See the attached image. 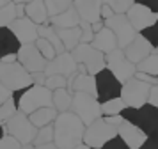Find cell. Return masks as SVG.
<instances>
[{"label": "cell", "instance_id": "obj_1", "mask_svg": "<svg viewBox=\"0 0 158 149\" xmlns=\"http://www.w3.org/2000/svg\"><path fill=\"white\" fill-rule=\"evenodd\" d=\"M53 124V144L59 149H73L75 146L82 144L84 137V122L73 112H60L57 114Z\"/></svg>", "mask_w": 158, "mask_h": 149}, {"label": "cell", "instance_id": "obj_2", "mask_svg": "<svg viewBox=\"0 0 158 149\" xmlns=\"http://www.w3.org/2000/svg\"><path fill=\"white\" fill-rule=\"evenodd\" d=\"M13 98L16 101L18 110L29 115L30 112H34L37 108L43 106H52V91L46 89L44 85H36L32 84L29 87H25L22 91L13 92Z\"/></svg>", "mask_w": 158, "mask_h": 149}, {"label": "cell", "instance_id": "obj_3", "mask_svg": "<svg viewBox=\"0 0 158 149\" xmlns=\"http://www.w3.org/2000/svg\"><path fill=\"white\" fill-rule=\"evenodd\" d=\"M121 117L137 128H140L148 137H158V108L151 105H142L140 108L126 106L121 112Z\"/></svg>", "mask_w": 158, "mask_h": 149}, {"label": "cell", "instance_id": "obj_4", "mask_svg": "<svg viewBox=\"0 0 158 149\" xmlns=\"http://www.w3.org/2000/svg\"><path fill=\"white\" fill-rule=\"evenodd\" d=\"M0 84L11 92H18L32 85V75L18 60L0 62Z\"/></svg>", "mask_w": 158, "mask_h": 149}, {"label": "cell", "instance_id": "obj_5", "mask_svg": "<svg viewBox=\"0 0 158 149\" xmlns=\"http://www.w3.org/2000/svg\"><path fill=\"white\" fill-rule=\"evenodd\" d=\"M69 112H73L78 117L84 126H89L91 122L101 117V105L93 94H85V92H73L71 99V108Z\"/></svg>", "mask_w": 158, "mask_h": 149}, {"label": "cell", "instance_id": "obj_6", "mask_svg": "<svg viewBox=\"0 0 158 149\" xmlns=\"http://www.w3.org/2000/svg\"><path fill=\"white\" fill-rule=\"evenodd\" d=\"M69 53H71L73 60L77 64H82L89 75H96L98 71H101L103 68H107V64H105V53L98 52L91 44L80 43Z\"/></svg>", "mask_w": 158, "mask_h": 149}, {"label": "cell", "instance_id": "obj_7", "mask_svg": "<svg viewBox=\"0 0 158 149\" xmlns=\"http://www.w3.org/2000/svg\"><path fill=\"white\" fill-rule=\"evenodd\" d=\"M4 126H6V133L11 135V137H15L22 146L32 144L34 137H36V131H37V128L29 121V115L20 112V110H16L15 115L9 117L4 122Z\"/></svg>", "mask_w": 158, "mask_h": 149}, {"label": "cell", "instance_id": "obj_8", "mask_svg": "<svg viewBox=\"0 0 158 149\" xmlns=\"http://www.w3.org/2000/svg\"><path fill=\"white\" fill-rule=\"evenodd\" d=\"M115 135H117L115 126L108 124L103 117H100L94 122H91L89 126H85L84 137H82V144L89 146L91 149H101V146L105 142H108L112 137H115Z\"/></svg>", "mask_w": 158, "mask_h": 149}, {"label": "cell", "instance_id": "obj_9", "mask_svg": "<svg viewBox=\"0 0 158 149\" xmlns=\"http://www.w3.org/2000/svg\"><path fill=\"white\" fill-rule=\"evenodd\" d=\"M94 84H96V94L94 96L100 103L121 96L123 84L112 75V71L108 68H103L101 71H98L94 75Z\"/></svg>", "mask_w": 158, "mask_h": 149}, {"label": "cell", "instance_id": "obj_10", "mask_svg": "<svg viewBox=\"0 0 158 149\" xmlns=\"http://www.w3.org/2000/svg\"><path fill=\"white\" fill-rule=\"evenodd\" d=\"M149 84H144L140 80H137L135 77L130 78L128 82L123 84L121 89V99L124 101V105L130 108H140L142 105L148 103V96H149Z\"/></svg>", "mask_w": 158, "mask_h": 149}, {"label": "cell", "instance_id": "obj_11", "mask_svg": "<svg viewBox=\"0 0 158 149\" xmlns=\"http://www.w3.org/2000/svg\"><path fill=\"white\" fill-rule=\"evenodd\" d=\"M105 64H107V68L112 71V75H114L121 84L124 82H128L130 78H133L135 75V64L130 62L128 59L124 57L121 48H115L112 52H108L107 55H105Z\"/></svg>", "mask_w": 158, "mask_h": 149}, {"label": "cell", "instance_id": "obj_12", "mask_svg": "<svg viewBox=\"0 0 158 149\" xmlns=\"http://www.w3.org/2000/svg\"><path fill=\"white\" fill-rule=\"evenodd\" d=\"M103 25L114 32L115 39H117V48H121V50L126 44H130L133 41V37L139 34L135 28L131 27V23L128 21V18L124 14H114L112 18L103 20Z\"/></svg>", "mask_w": 158, "mask_h": 149}, {"label": "cell", "instance_id": "obj_13", "mask_svg": "<svg viewBox=\"0 0 158 149\" xmlns=\"http://www.w3.org/2000/svg\"><path fill=\"white\" fill-rule=\"evenodd\" d=\"M16 60L29 73H39V71H44V68H46V60L37 52L34 43L32 44H22L18 53H16Z\"/></svg>", "mask_w": 158, "mask_h": 149}, {"label": "cell", "instance_id": "obj_14", "mask_svg": "<svg viewBox=\"0 0 158 149\" xmlns=\"http://www.w3.org/2000/svg\"><path fill=\"white\" fill-rule=\"evenodd\" d=\"M124 16L128 18V21L131 23V27L135 28L137 32H140V30H144V28L151 27L158 18L156 13L149 11L148 7L140 6V4H131L130 9L124 13Z\"/></svg>", "mask_w": 158, "mask_h": 149}, {"label": "cell", "instance_id": "obj_15", "mask_svg": "<svg viewBox=\"0 0 158 149\" xmlns=\"http://www.w3.org/2000/svg\"><path fill=\"white\" fill-rule=\"evenodd\" d=\"M9 30L15 34V37L20 41V44H32V43H36V39L39 37V35H37V25L32 20H29L27 16L16 18V20L9 25Z\"/></svg>", "mask_w": 158, "mask_h": 149}, {"label": "cell", "instance_id": "obj_16", "mask_svg": "<svg viewBox=\"0 0 158 149\" xmlns=\"http://www.w3.org/2000/svg\"><path fill=\"white\" fill-rule=\"evenodd\" d=\"M43 73L44 75H62L68 78L77 73V62L73 60L69 52H64V53L55 55L52 60H48Z\"/></svg>", "mask_w": 158, "mask_h": 149}, {"label": "cell", "instance_id": "obj_17", "mask_svg": "<svg viewBox=\"0 0 158 149\" xmlns=\"http://www.w3.org/2000/svg\"><path fill=\"white\" fill-rule=\"evenodd\" d=\"M123 53H124V57L128 59L130 62L139 64L140 60H144L148 55L155 53V48L151 46V43L148 41L142 34H137L135 37H133V41L123 48Z\"/></svg>", "mask_w": 158, "mask_h": 149}, {"label": "cell", "instance_id": "obj_18", "mask_svg": "<svg viewBox=\"0 0 158 149\" xmlns=\"http://www.w3.org/2000/svg\"><path fill=\"white\" fill-rule=\"evenodd\" d=\"M115 130H117V137H119L130 149H139L142 146V142L148 139V135L144 133L140 128H137L135 124H131L128 121H123Z\"/></svg>", "mask_w": 158, "mask_h": 149}, {"label": "cell", "instance_id": "obj_19", "mask_svg": "<svg viewBox=\"0 0 158 149\" xmlns=\"http://www.w3.org/2000/svg\"><path fill=\"white\" fill-rule=\"evenodd\" d=\"M103 0H73V7L77 9L80 20L87 23H96L100 21V9Z\"/></svg>", "mask_w": 158, "mask_h": 149}, {"label": "cell", "instance_id": "obj_20", "mask_svg": "<svg viewBox=\"0 0 158 149\" xmlns=\"http://www.w3.org/2000/svg\"><path fill=\"white\" fill-rule=\"evenodd\" d=\"M68 91L71 92H85V94H96V84H94V75L89 73H75L71 77H68Z\"/></svg>", "mask_w": 158, "mask_h": 149}, {"label": "cell", "instance_id": "obj_21", "mask_svg": "<svg viewBox=\"0 0 158 149\" xmlns=\"http://www.w3.org/2000/svg\"><path fill=\"white\" fill-rule=\"evenodd\" d=\"M89 44H91L93 48H96L98 52H101V53H105V55H107L108 52H112V50L117 48V39H115L114 32L103 25L101 30L94 32L93 41L89 43Z\"/></svg>", "mask_w": 158, "mask_h": 149}, {"label": "cell", "instance_id": "obj_22", "mask_svg": "<svg viewBox=\"0 0 158 149\" xmlns=\"http://www.w3.org/2000/svg\"><path fill=\"white\" fill-rule=\"evenodd\" d=\"M48 21H50V25L53 28H71V27H78L80 16L77 13V9L71 6V7H68L66 11H62V13L55 14V16H50Z\"/></svg>", "mask_w": 158, "mask_h": 149}, {"label": "cell", "instance_id": "obj_23", "mask_svg": "<svg viewBox=\"0 0 158 149\" xmlns=\"http://www.w3.org/2000/svg\"><path fill=\"white\" fill-rule=\"evenodd\" d=\"M23 13H25V16L29 20L34 21L36 25L48 23V13H46L44 0H30L27 4H23Z\"/></svg>", "mask_w": 158, "mask_h": 149}, {"label": "cell", "instance_id": "obj_24", "mask_svg": "<svg viewBox=\"0 0 158 149\" xmlns=\"http://www.w3.org/2000/svg\"><path fill=\"white\" fill-rule=\"evenodd\" d=\"M20 41L15 37V34L9 30V27H0V60L6 55L18 53L20 50Z\"/></svg>", "mask_w": 158, "mask_h": 149}, {"label": "cell", "instance_id": "obj_25", "mask_svg": "<svg viewBox=\"0 0 158 149\" xmlns=\"http://www.w3.org/2000/svg\"><path fill=\"white\" fill-rule=\"evenodd\" d=\"M55 117H57V110L53 106H43V108H37V110L29 114V121L36 128H43L46 124H52L55 121Z\"/></svg>", "mask_w": 158, "mask_h": 149}, {"label": "cell", "instance_id": "obj_26", "mask_svg": "<svg viewBox=\"0 0 158 149\" xmlns=\"http://www.w3.org/2000/svg\"><path fill=\"white\" fill-rule=\"evenodd\" d=\"M37 35L39 37H43V39H46V41L50 43L52 46H53V50H55V53H64V44H62V41H60V37H59L57 30L52 27L50 23H43V25H37Z\"/></svg>", "mask_w": 158, "mask_h": 149}, {"label": "cell", "instance_id": "obj_27", "mask_svg": "<svg viewBox=\"0 0 158 149\" xmlns=\"http://www.w3.org/2000/svg\"><path fill=\"white\" fill-rule=\"evenodd\" d=\"M25 16L23 13V4H13L9 2L4 7H0V27H9L16 18Z\"/></svg>", "mask_w": 158, "mask_h": 149}, {"label": "cell", "instance_id": "obj_28", "mask_svg": "<svg viewBox=\"0 0 158 149\" xmlns=\"http://www.w3.org/2000/svg\"><path fill=\"white\" fill-rule=\"evenodd\" d=\"M71 99H73V94L68 89H55V91H52V106L57 110V114L68 112L71 108Z\"/></svg>", "mask_w": 158, "mask_h": 149}, {"label": "cell", "instance_id": "obj_29", "mask_svg": "<svg viewBox=\"0 0 158 149\" xmlns=\"http://www.w3.org/2000/svg\"><path fill=\"white\" fill-rule=\"evenodd\" d=\"M57 30L60 41L64 44L66 52H71L77 44H80V27H71V28H55Z\"/></svg>", "mask_w": 158, "mask_h": 149}, {"label": "cell", "instance_id": "obj_30", "mask_svg": "<svg viewBox=\"0 0 158 149\" xmlns=\"http://www.w3.org/2000/svg\"><path fill=\"white\" fill-rule=\"evenodd\" d=\"M135 68H137V71H140V73H146V75H151V77L158 78V53L148 55L144 60L135 64Z\"/></svg>", "mask_w": 158, "mask_h": 149}, {"label": "cell", "instance_id": "obj_31", "mask_svg": "<svg viewBox=\"0 0 158 149\" xmlns=\"http://www.w3.org/2000/svg\"><path fill=\"white\" fill-rule=\"evenodd\" d=\"M101 105V115H117V114H121L126 105H124V101L119 98H112V99H107V101H103L100 103Z\"/></svg>", "mask_w": 158, "mask_h": 149}, {"label": "cell", "instance_id": "obj_32", "mask_svg": "<svg viewBox=\"0 0 158 149\" xmlns=\"http://www.w3.org/2000/svg\"><path fill=\"white\" fill-rule=\"evenodd\" d=\"M48 142H53V124H46L43 128H37L36 137L32 140V146H43V144H48Z\"/></svg>", "mask_w": 158, "mask_h": 149}, {"label": "cell", "instance_id": "obj_33", "mask_svg": "<svg viewBox=\"0 0 158 149\" xmlns=\"http://www.w3.org/2000/svg\"><path fill=\"white\" fill-rule=\"evenodd\" d=\"M44 6H46V13L50 18V16H55V14L66 11L68 7H71L73 0H44Z\"/></svg>", "mask_w": 158, "mask_h": 149}, {"label": "cell", "instance_id": "obj_34", "mask_svg": "<svg viewBox=\"0 0 158 149\" xmlns=\"http://www.w3.org/2000/svg\"><path fill=\"white\" fill-rule=\"evenodd\" d=\"M34 44H36L37 52L43 55V59L46 60V62H48V60H52L53 57L57 55V53H55V50H53V46H52L50 43L46 41V39H43V37H37Z\"/></svg>", "mask_w": 158, "mask_h": 149}, {"label": "cell", "instance_id": "obj_35", "mask_svg": "<svg viewBox=\"0 0 158 149\" xmlns=\"http://www.w3.org/2000/svg\"><path fill=\"white\" fill-rule=\"evenodd\" d=\"M44 87L55 91V89H66L68 87V78L62 75H46L44 78Z\"/></svg>", "mask_w": 158, "mask_h": 149}, {"label": "cell", "instance_id": "obj_36", "mask_svg": "<svg viewBox=\"0 0 158 149\" xmlns=\"http://www.w3.org/2000/svg\"><path fill=\"white\" fill-rule=\"evenodd\" d=\"M16 110H18L16 101H15V98L11 96V98H9L6 103H2V105H0V122L4 124V122H6L9 117H13V115H15Z\"/></svg>", "mask_w": 158, "mask_h": 149}, {"label": "cell", "instance_id": "obj_37", "mask_svg": "<svg viewBox=\"0 0 158 149\" xmlns=\"http://www.w3.org/2000/svg\"><path fill=\"white\" fill-rule=\"evenodd\" d=\"M139 34H142L144 37H146V39L151 43V46L155 48V53H158V18H156V21H155L151 27L140 30Z\"/></svg>", "mask_w": 158, "mask_h": 149}, {"label": "cell", "instance_id": "obj_38", "mask_svg": "<svg viewBox=\"0 0 158 149\" xmlns=\"http://www.w3.org/2000/svg\"><path fill=\"white\" fill-rule=\"evenodd\" d=\"M103 4H107L115 14H124L130 9V6L135 2L133 0H103Z\"/></svg>", "mask_w": 158, "mask_h": 149}, {"label": "cell", "instance_id": "obj_39", "mask_svg": "<svg viewBox=\"0 0 158 149\" xmlns=\"http://www.w3.org/2000/svg\"><path fill=\"white\" fill-rule=\"evenodd\" d=\"M78 27H80V43H85V44H89V43L93 41V37H94V32H93L91 23L80 20Z\"/></svg>", "mask_w": 158, "mask_h": 149}, {"label": "cell", "instance_id": "obj_40", "mask_svg": "<svg viewBox=\"0 0 158 149\" xmlns=\"http://www.w3.org/2000/svg\"><path fill=\"white\" fill-rule=\"evenodd\" d=\"M0 149H22V144L16 140L15 137L6 133L0 139Z\"/></svg>", "mask_w": 158, "mask_h": 149}, {"label": "cell", "instance_id": "obj_41", "mask_svg": "<svg viewBox=\"0 0 158 149\" xmlns=\"http://www.w3.org/2000/svg\"><path fill=\"white\" fill-rule=\"evenodd\" d=\"M101 149H130V147L115 135V137H112L108 142H105V144L101 146Z\"/></svg>", "mask_w": 158, "mask_h": 149}, {"label": "cell", "instance_id": "obj_42", "mask_svg": "<svg viewBox=\"0 0 158 149\" xmlns=\"http://www.w3.org/2000/svg\"><path fill=\"white\" fill-rule=\"evenodd\" d=\"M133 77L137 78V80H140V82H144V84H149V85H158V78L151 77V75H146V73H140V71H135V75Z\"/></svg>", "mask_w": 158, "mask_h": 149}, {"label": "cell", "instance_id": "obj_43", "mask_svg": "<svg viewBox=\"0 0 158 149\" xmlns=\"http://www.w3.org/2000/svg\"><path fill=\"white\" fill-rule=\"evenodd\" d=\"M148 105L158 108V85H151L149 96H148Z\"/></svg>", "mask_w": 158, "mask_h": 149}, {"label": "cell", "instance_id": "obj_44", "mask_svg": "<svg viewBox=\"0 0 158 149\" xmlns=\"http://www.w3.org/2000/svg\"><path fill=\"white\" fill-rule=\"evenodd\" d=\"M135 4H140V6L148 7L149 11H153V13L158 14V0H133Z\"/></svg>", "mask_w": 158, "mask_h": 149}, {"label": "cell", "instance_id": "obj_45", "mask_svg": "<svg viewBox=\"0 0 158 149\" xmlns=\"http://www.w3.org/2000/svg\"><path fill=\"white\" fill-rule=\"evenodd\" d=\"M139 149H158V137H148Z\"/></svg>", "mask_w": 158, "mask_h": 149}, {"label": "cell", "instance_id": "obj_46", "mask_svg": "<svg viewBox=\"0 0 158 149\" xmlns=\"http://www.w3.org/2000/svg\"><path fill=\"white\" fill-rule=\"evenodd\" d=\"M101 117L107 121L108 124H112V126H115V128H117V126L123 122V121H124V119L121 117V114H117V115H101Z\"/></svg>", "mask_w": 158, "mask_h": 149}, {"label": "cell", "instance_id": "obj_47", "mask_svg": "<svg viewBox=\"0 0 158 149\" xmlns=\"http://www.w3.org/2000/svg\"><path fill=\"white\" fill-rule=\"evenodd\" d=\"M114 11L107 6V4H101V9H100V18L101 20H107V18H112L114 16Z\"/></svg>", "mask_w": 158, "mask_h": 149}, {"label": "cell", "instance_id": "obj_48", "mask_svg": "<svg viewBox=\"0 0 158 149\" xmlns=\"http://www.w3.org/2000/svg\"><path fill=\"white\" fill-rule=\"evenodd\" d=\"M30 75H32V84L44 85V78H46V75H44L43 71H39V73H30Z\"/></svg>", "mask_w": 158, "mask_h": 149}, {"label": "cell", "instance_id": "obj_49", "mask_svg": "<svg viewBox=\"0 0 158 149\" xmlns=\"http://www.w3.org/2000/svg\"><path fill=\"white\" fill-rule=\"evenodd\" d=\"M11 96H13V92L9 91V89H6L4 85L0 84V105H2V103H6Z\"/></svg>", "mask_w": 158, "mask_h": 149}, {"label": "cell", "instance_id": "obj_50", "mask_svg": "<svg viewBox=\"0 0 158 149\" xmlns=\"http://www.w3.org/2000/svg\"><path fill=\"white\" fill-rule=\"evenodd\" d=\"M36 149H59L53 142H48V144H43V146H34Z\"/></svg>", "mask_w": 158, "mask_h": 149}, {"label": "cell", "instance_id": "obj_51", "mask_svg": "<svg viewBox=\"0 0 158 149\" xmlns=\"http://www.w3.org/2000/svg\"><path fill=\"white\" fill-rule=\"evenodd\" d=\"M91 27H93V32H98V30H101V28H103V20L96 21V23H91Z\"/></svg>", "mask_w": 158, "mask_h": 149}, {"label": "cell", "instance_id": "obj_52", "mask_svg": "<svg viewBox=\"0 0 158 149\" xmlns=\"http://www.w3.org/2000/svg\"><path fill=\"white\" fill-rule=\"evenodd\" d=\"M15 60H16V53H13V55H6L0 62H15Z\"/></svg>", "mask_w": 158, "mask_h": 149}, {"label": "cell", "instance_id": "obj_53", "mask_svg": "<svg viewBox=\"0 0 158 149\" xmlns=\"http://www.w3.org/2000/svg\"><path fill=\"white\" fill-rule=\"evenodd\" d=\"M4 135H6V126H4V124L0 122V139H2Z\"/></svg>", "mask_w": 158, "mask_h": 149}, {"label": "cell", "instance_id": "obj_54", "mask_svg": "<svg viewBox=\"0 0 158 149\" xmlns=\"http://www.w3.org/2000/svg\"><path fill=\"white\" fill-rule=\"evenodd\" d=\"M73 149H91L89 146H85V144H78V146H75Z\"/></svg>", "mask_w": 158, "mask_h": 149}, {"label": "cell", "instance_id": "obj_55", "mask_svg": "<svg viewBox=\"0 0 158 149\" xmlns=\"http://www.w3.org/2000/svg\"><path fill=\"white\" fill-rule=\"evenodd\" d=\"M13 4H27V2H30V0H11Z\"/></svg>", "mask_w": 158, "mask_h": 149}, {"label": "cell", "instance_id": "obj_56", "mask_svg": "<svg viewBox=\"0 0 158 149\" xmlns=\"http://www.w3.org/2000/svg\"><path fill=\"white\" fill-rule=\"evenodd\" d=\"M22 149H36L32 144H25V146H22Z\"/></svg>", "mask_w": 158, "mask_h": 149}, {"label": "cell", "instance_id": "obj_57", "mask_svg": "<svg viewBox=\"0 0 158 149\" xmlns=\"http://www.w3.org/2000/svg\"><path fill=\"white\" fill-rule=\"evenodd\" d=\"M9 2H11V0H0V7H4L6 4H9Z\"/></svg>", "mask_w": 158, "mask_h": 149}]
</instances>
